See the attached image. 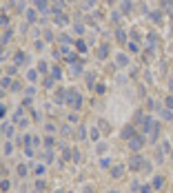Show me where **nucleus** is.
<instances>
[{
	"instance_id": "obj_14",
	"label": "nucleus",
	"mask_w": 173,
	"mask_h": 193,
	"mask_svg": "<svg viewBox=\"0 0 173 193\" xmlns=\"http://www.w3.org/2000/svg\"><path fill=\"white\" fill-rule=\"evenodd\" d=\"M153 187H156V189H160V187H162V178H160V176L153 180Z\"/></svg>"
},
{
	"instance_id": "obj_13",
	"label": "nucleus",
	"mask_w": 173,
	"mask_h": 193,
	"mask_svg": "<svg viewBox=\"0 0 173 193\" xmlns=\"http://www.w3.org/2000/svg\"><path fill=\"white\" fill-rule=\"evenodd\" d=\"M18 173H20V176H22V178L27 176V167H25V164H20V167H18Z\"/></svg>"
},
{
	"instance_id": "obj_20",
	"label": "nucleus",
	"mask_w": 173,
	"mask_h": 193,
	"mask_svg": "<svg viewBox=\"0 0 173 193\" xmlns=\"http://www.w3.org/2000/svg\"><path fill=\"white\" fill-rule=\"evenodd\" d=\"M36 173H38V176H42V173H44V167H40V164H38V167H36Z\"/></svg>"
},
{
	"instance_id": "obj_12",
	"label": "nucleus",
	"mask_w": 173,
	"mask_h": 193,
	"mask_svg": "<svg viewBox=\"0 0 173 193\" xmlns=\"http://www.w3.org/2000/svg\"><path fill=\"white\" fill-rule=\"evenodd\" d=\"M80 73H82V67L80 64H73V76H80Z\"/></svg>"
},
{
	"instance_id": "obj_6",
	"label": "nucleus",
	"mask_w": 173,
	"mask_h": 193,
	"mask_svg": "<svg viewBox=\"0 0 173 193\" xmlns=\"http://www.w3.org/2000/svg\"><path fill=\"white\" fill-rule=\"evenodd\" d=\"M162 118H164V120H173V113H171V109H162Z\"/></svg>"
},
{
	"instance_id": "obj_26",
	"label": "nucleus",
	"mask_w": 173,
	"mask_h": 193,
	"mask_svg": "<svg viewBox=\"0 0 173 193\" xmlns=\"http://www.w3.org/2000/svg\"><path fill=\"white\" fill-rule=\"evenodd\" d=\"M171 89H173V82H171Z\"/></svg>"
},
{
	"instance_id": "obj_15",
	"label": "nucleus",
	"mask_w": 173,
	"mask_h": 193,
	"mask_svg": "<svg viewBox=\"0 0 173 193\" xmlns=\"http://www.w3.org/2000/svg\"><path fill=\"white\" fill-rule=\"evenodd\" d=\"M98 135H100L98 129H91V140H98Z\"/></svg>"
},
{
	"instance_id": "obj_1",
	"label": "nucleus",
	"mask_w": 173,
	"mask_h": 193,
	"mask_svg": "<svg viewBox=\"0 0 173 193\" xmlns=\"http://www.w3.org/2000/svg\"><path fill=\"white\" fill-rule=\"evenodd\" d=\"M67 104H71V107L78 109V107L82 104V96L75 93V91H67Z\"/></svg>"
},
{
	"instance_id": "obj_22",
	"label": "nucleus",
	"mask_w": 173,
	"mask_h": 193,
	"mask_svg": "<svg viewBox=\"0 0 173 193\" xmlns=\"http://www.w3.org/2000/svg\"><path fill=\"white\" fill-rule=\"evenodd\" d=\"M140 191H142V193H151V187H149V184H144V187H142Z\"/></svg>"
},
{
	"instance_id": "obj_3",
	"label": "nucleus",
	"mask_w": 173,
	"mask_h": 193,
	"mask_svg": "<svg viewBox=\"0 0 173 193\" xmlns=\"http://www.w3.org/2000/svg\"><path fill=\"white\" fill-rule=\"evenodd\" d=\"M131 169H140L142 167V160H140V155H133V160H131V164H129Z\"/></svg>"
},
{
	"instance_id": "obj_17",
	"label": "nucleus",
	"mask_w": 173,
	"mask_h": 193,
	"mask_svg": "<svg viewBox=\"0 0 173 193\" xmlns=\"http://www.w3.org/2000/svg\"><path fill=\"white\" fill-rule=\"evenodd\" d=\"M9 85H11V78H9V76H7V78H2V89H5V87H9Z\"/></svg>"
},
{
	"instance_id": "obj_11",
	"label": "nucleus",
	"mask_w": 173,
	"mask_h": 193,
	"mask_svg": "<svg viewBox=\"0 0 173 193\" xmlns=\"http://www.w3.org/2000/svg\"><path fill=\"white\" fill-rule=\"evenodd\" d=\"M75 47H78V49H80V51H82V53H84V51H87V44H84V42H82V40H78V42H75Z\"/></svg>"
},
{
	"instance_id": "obj_16",
	"label": "nucleus",
	"mask_w": 173,
	"mask_h": 193,
	"mask_svg": "<svg viewBox=\"0 0 173 193\" xmlns=\"http://www.w3.org/2000/svg\"><path fill=\"white\" fill-rule=\"evenodd\" d=\"M36 76H38V71H33V69L27 73V78H29V80H36Z\"/></svg>"
},
{
	"instance_id": "obj_4",
	"label": "nucleus",
	"mask_w": 173,
	"mask_h": 193,
	"mask_svg": "<svg viewBox=\"0 0 173 193\" xmlns=\"http://www.w3.org/2000/svg\"><path fill=\"white\" fill-rule=\"evenodd\" d=\"M36 2V9H40V11H47V0H33Z\"/></svg>"
},
{
	"instance_id": "obj_21",
	"label": "nucleus",
	"mask_w": 173,
	"mask_h": 193,
	"mask_svg": "<svg viewBox=\"0 0 173 193\" xmlns=\"http://www.w3.org/2000/svg\"><path fill=\"white\" fill-rule=\"evenodd\" d=\"M9 153H11V144L7 142V144H5V155H9Z\"/></svg>"
},
{
	"instance_id": "obj_7",
	"label": "nucleus",
	"mask_w": 173,
	"mask_h": 193,
	"mask_svg": "<svg viewBox=\"0 0 173 193\" xmlns=\"http://www.w3.org/2000/svg\"><path fill=\"white\" fill-rule=\"evenodd\" d=\"M127 62H129V60H127V56H124V53H120V56H118V64H120V67H124Z\"/></svg>"
},
{
	"instance_id": "obj_24",
	"label": "nucleus",
	"mask_w": 173,
	"mask_h": 193,
	"mask_svg": "<svg viewBox=\"0 0 173 193\" xmlns=\"http://www.w3.org/2000/svg\"><path fill=\"white\" fill-rule=\"evenodd\" d=\"M87 2H89V5H91V2H95V0H87Z\"/></svg>"
},
{
	"instance_id": "obj_2",
	"label": "nucleus",
	"mask_w": 173,
	"mask_h": 193,
	"mask_svg": "<svg viewBox=\"0 0 173 193\" xmlns=\"http://www.w3.org/2000/svg\"><path fill=\"white\" fill-rule=\"evenodd\" d=\"M142 144H144V138H142V135H138V138H131V142H129V146H131L133 151L142 149Z\"/></svg>"
},
{
	"instance_id": "obj_8",
	"label": "nucleus",
	"mask_w": 173,
	"mask_h": 193,
	"mask_svg": "<svg viewBox=\"0 0 173 193\" xmlns=\"http://www.w3.org/2000/svg\"><path fill=\"white\" fill-rule=\"evenodd\" d=\"M27 20H29V22L36 20V11H33V9H31V11H27Z\"/></svg>"
},
{
	"instance_id": "obj_5",
	"label": "nucleus",
	"mask_w": 173,
	"mask_h": 193,
	"mask_svg": "<svg viewBox=\"0 0 173 193\" xmlns=\"http://www.w3.org/2000/svg\"><path fill=\"white\" fill-rule=\"evenodd\" d=\"M122 171H124V167H113L111 176H113V178H122Z\"/></svg>"
},
{
	"instance_id": "obj_9",
	"label": "nucleus",
	"mask_w": 173,
	"mask_h": 193,
	"mask_svg": "<svg viewBox=\"0 0 173 193\" xmlns=\"http://www.w3.org/2000/svg\"><path fill=\"white\" fill-rule=\"evenodd\" d=\"M16 62H27V53H18V56H16Z\"/></svg>"
},
{
	"instance_id": "obj_25",
	"label": "nucleus",
	"mask_w": 173,
	"mask_h": 193,
	"mask_svg": "<svg viewBox=\"0 0 173 193\" xmlns=\"http://www.w3.org/2000/svg\"><path fill=\"white\" fill-rule=\"evenodd\" d=\"M109 193H118V191H109Z\"/></svg>"
},
{
	"instance_id": "obj_19",
	"label": "nucleus",
	"mask_w": 173,
	"mask_h": 193,
	"mask_svg": "<svg viewBox=\"0 0 173 193\" xmlns=\"http://www.w3.org/2000/svg\"><path fill=\"white\" fill-rule=\"evenodd\" d=\"M167 109H173V98H171V96L167 98Z\"/></svg>"
},
{
	"instance_id": "obj_23",
	"label": "nucleus",
	"mask_w": 173,
	"mask_h": 193,
	"mask_svg": "<svg viewBox=\"0 0 173 193\" xmlns=\"http://www.w3.org/2000/svg\"><path fill=\"white\" fill-rule=\"evenodd\" d=\"M82 193H91V187H87V189H84V191H82Z\"/></svg>"
},
{
	"instance_id": "obj_18",
	"label": "nucleus",
	"mask_w": 173,
	"mask_h": 193,
	"mask_svg": "<svg viewBox=\"0 0 173 193\" xmlns=\"http://www.w3.org/2000/svg\"><path fill=\"white\" fill-rule=\"evenodd\" d=\"M0 189H2V193H5V191H9V182H7V180H2V184H0Z\"/></svg>"
},
{
	"instance_id": "obj_10",
	"label": "nucleus",
	"mask_w": 173,
	"mask_h": 193,
	"mask_svg": "<svg viewBox=\"0 0 173 193\" xmlns=\"http://www.w3.org/2000/svg\"><path fill=\"white\" fill-rule=\"evenodd\" d=\"M122 135H124V138H131V135H133V129H131V127H127V129L122 131Z\"/></svg>"
}]
</instances>
